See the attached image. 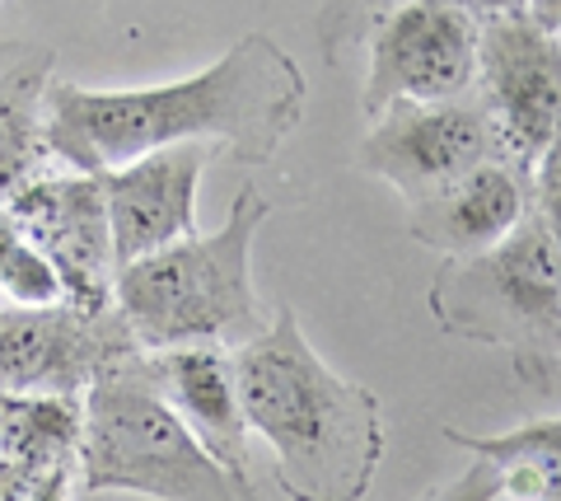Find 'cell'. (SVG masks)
Segmentation results:
<instances>
[{"instance_id":"cell-5","label":"cell","mask_w":561,"mask_h":501,"mask_svg":"<svg viewBox=\"0 0 561 501\" xmlns=\"http://www.w3.org/2000/svg\"><path fill=\"white\" fill-rule=\"evenodd\" d=\"M449 338L511 352L524 385H561V244L529 212L496 249L445 258L426 291Z\"/></svg>"},{"instance_id":"cell-20","label":"cell","mask_w":561,"mask_h":501,"mask_svg":"<svg viewBox=\"0 0 561 501\" xmlns=\"http://www.w3.org/2000/svg\"><path fill=\"white\" fill-rule=\"evenodd\" d=\"M379 5H383V0H328V10H332L328 20H342L346 33H356V38H360L365 29L379 24Z\"/></svg>"},{"instance_id":"cell-9","label":"cell","mask_w":561,"mask_h":501,"mask_svg":"<svg viewBox=\"0 0 561 501\" xmlns=\"http://www.w3.org/2000/svg\"><path fill=\"white\" fill-rule=\"evenodd\" d=\"M478 24L440 0H408L379 14L370 38L360 113L375 117L389 103H454L478 84Z\"/></svg>"},{"instance_id":"cell-10","label":"cell","mask_w":561,"mask_h":501,"mask_svg":"<svg viewBox=\"0 0 561 501\" xmlns=\"http://www.w3.org/2000/svg\"><path fill=\"white\" fill-rule=\"evenodd\" d=\"M20 235L38 249L61 282V300L76 309H113V230L103 183L90 174H38L0 202Z\"/></svg>"},{"instance_id":"cell-15","label":"cell","mask_w":561,"mask_h":501,"mask_svg":"<svg viewBox=\"0 0 561 501\" xmlns=\"http://www.w3.org/2000/svg\"><path fill=\"white\" fill-rule=\"evenodd\" d=\"M445 441L486 459L501 474V497L511 501H561V418L524 422L501 436H468L445 426Z\"/></svg>"},{"instance_id":"cell-11","label":"cell","mask_w":561,"mask_h":501,"mask_svg":"<svg viewBox=\"0 0 561 501\" xmlns=\"http://www.w3.org/2000/svg\"><path fill=\"white\" fill-rule=\"evenodd\" d=\"M210 150L202 141L164 146L136 160L117 174H103V202H108V230H113V258L117 272L150 258L179 239L202 235L197 230V187L210 164Z\"/></svg>"},{"instance_id":"cell-18","label":"cell","mask_w":561,"mask_h":501,"mask_svg":"<svg viewBox=\"0 0 561 501\" xmlns=\"http://www.w3.org/2000/svg\"><path fill=\"white\" fill-rule=\"evenodd\" d=\"M501 497V474L491 469L486 459H478L468 474H459V478H449L445 488H435V492H426L421 501H496Z\"/></svg>"},{"instance_id":"cell-13","label":"cell","mask_w":561,"mask_h":501,"mask_svg":"<svg viewBox=\"0 0 561 501\" xmlns=\"http://www.w3.org/2000/svg\"><path fill=\"white\" fill-rule=\"evenodd\" d=\"M150 375L160 379L164 399L179 408L187 431L202 451L220 464L243 488L249 482V418L239 403L234 352L225 348H179V352H146Z\"/></svg>"},{"instance_id":"cell-21","label":"cell","mask_w":561,"mask_h":501,"mask_svg":"<svg viewBox=\"0 0 561 501\" xmlns=\"http://www.w3.org/2000/svg\"><path fill=\"white\" fill-rule=\"evenodd\" d=\"M70 469H76L70 459L57 464V469H47V474L28 488V501H66V497H70Z\"/></svg>"},{"instance_id":"cell-1","label":"cell","mask_w":561,"mask_h":501,"mask_svg":"<svg viewBox=\"0 0 561 501\" xmlns=\"http://www.w3.org/2000/svg\"><path fill=\"white\" fill-rule=\"evenodd\" d=\"M309 80L267 33H243L216 66L146 90H84L51 80L43 141L76 174H117L164 146H225L239 164H272L300 127Z\"/></svg>"},{"instance_id":"cell-14","label":"cell","mask_w":561,"mask_h":501,"mask_svg":"<svg viewBox=\"0 0 561 501\" xmlns=\"http://www.w3.org/2000/svg\"><path fill=\"white\" fill-rule=\"evenodd\" d=\"M51 52L38 43H0V202L43 174V109Z\"/></svg>"},{"instance_id":"cell-4","label":"cell","mask_w":561,"mask_h":501,"mask_svg":"<svg viewBox=\"0 0 561 501\" xmlns=\"http://www.w3.org/2000/svg\"><path fill=\"white\" fill-rule=\"evenodd\" d=\"M84 492H136L154 501H257L187 431L150 375L146 352L103 366L84 389L76 436Z\"/></svg>"},{"instance_id":"cell-22","label":"cell","mask_w":561,"mask_h":501,"mask_svg":"<svg viewBox=\"0 0 561 501\" xmlns=\"http://www.w3.org/2000/svg\"><path fill=\"white\" fill-rule=\"evenodd\" d=\"M529 14H534V24H542L561 38V0H529Z\"/></svg>"},{"instance_id":"cell-6","label":"cell","mask_w":561,"mask_h":501,"mask_svg":"<svg viewBox=\"0 0 561 501\" xmlns=\"http://www.w3.org/2000/svg\"><path fill=\"white\" fill-rule=\"evenodd\" d=\"M501 160L534 179L538 155L561 127V38L534 24V14L491 20L478 33V84Z\"/></svg>"},{"instance_id":"cell-3","label":"cell","mask_w":561,"mask_h":501,"mask_svg":"<svg viewBox=\"0 0 561 501\" xmlns=\"http://www.w3.org/2000/svg\"><path fill=\"white\" fill-rule=\"evenodd\" d=\"M272 220V202L253 183L216 235L179 239L117 272L113 305L140 352L225 348L234 352L272 323V309L253 291V239Z\"/></svg>"},{"instance_id":"cell-12","label":"cell","mask_w":561,"mask_h":501,"mask_svg":"<svg viewBox=\"0 0 561 501\" xmlns=\"http://www.w3.org/2000/svg\"><path fill=\"white\" fill-rule=\"evenodd\" d=\"M534 212V183L529 174L486 160L472 174L445 183L440 193L408 206V230L416 244H426L445 258H472L496 249L524 216Z\"/></svg>"},{"instance_id":"cell-2","label":"cell","mask_w":561,"mask_h":501,"mask_svg":"<svg viewBox=\"0 0 561 501\" xmlns=\"http://www.w3.org/2000/svg\"><path fill=\"white\" fill-rule=\"evenodd\" d=\"M234 379L249 431L276 455V482L290 501H365L383 464V412L356 379H342L309 348L290 305L234 348Z\"/></svg>"},{"instance_id":"cell-19","label":"cell","mask_w":561,"mask_h":501,"mask_svg":"<svg viewBox=\"0 0 561 501\" xmlns=\"http://www.w3.org/2000/svg\"><path fill=\"white\" fill-rule=\"evenodd\" d=\"M440 5L468 14L478 29L491 20H511V14H529V0H440Z\"/></svg>"},{"instance_id":"cell-8","label":"cell","mask_w":561,"mask_h":501,"mask_svg":"<svg viewBox=\"0 0 561 501\" xmlns=\"http://www.w3.org/2000/svg\"><path fill=\"white\" fill-rule=\"evenodd\" d=\"M356 160L365 174L383 179L412 206L440 193L445 183L472 174L478 164L501 160V141L472 94L454 103H389L370 117Z\"/></svg>"},{"instance_id":"cell-17","label":"cell","mask_w":561,"mask_h":501,"mask_svg":"<svg viewBox=\"0 0 561 501\" xmlns=\"http://www.w3.org/2000/svg\"><path fill=\"white\" fill-rule=\"evenodd\" d=\"M529 183H534V212L542 216V226H548L552 239L561 244V127L548 141V150L538 155Z\"/></svg>"},{"instance_id":"cell-7","label":"cell","mask_w":561,"mask_h":501,"mask_svg":"<svg viewBox=\"0 0 561 501\" xmlns=\"http://www.w3.org/2000/svg\"><path fill=\"white\" fill-rule=\"evenodd\" d=\"M140 352L117 305H14L0 309V394L5 399H76L113 361Z\"/></svg>"},{"instance_id":"cell-16","label":"cell","mask_w":561,"mask_h":501,"mask_svg":"<svg viewBox=\"0 0 561 501\" xmlns=\"http://www.w3.org/2000/svg\"><path fill=\"white\" fill-rule=\"evenodd\" d=\"M0 291H10L14 305H61V282L51 263L20 235L0 258Z\"/></svg>"}]
</instances>
